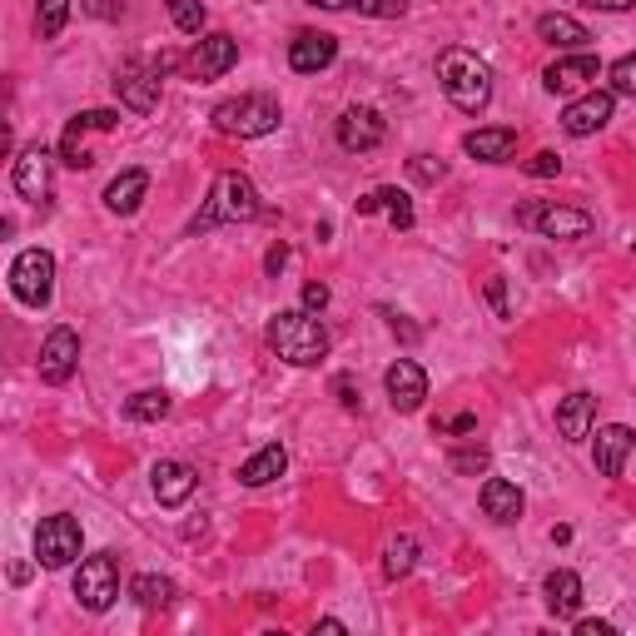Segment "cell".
I'll return each mask as SVG.
<instances>
[{
  "mask_svg": "<svg viewBox=\"0 0 636 636\" xmlns=\"http://www.w3.org/2000/svg\"><path fill=\"white\" fill-rule=\"evenodd\" d=\"M437 80H443V95L453 99L463 115H483L487 99H492V70H487V60H477L473 50H463V45L437 55Z\"/></svg>",
  "mask_w": 636,
  "mask_h": 636,
  "instance_id": "6da1fadb",
  "label": "cell"
},
{
  "mask_svg": "<svg viewBox=\"0 0 636 636\" xmlns=\"http://www.w3.org/2000/svg\"><path fill=\"white\" fill-rule=\"evenodd\" d=\"M268 343H274V353L284 363L314 368L318 358H328V328L314 318V308H284L268 324Z\"/></svg>",
  "mask_w": 636,
  "mask_h": 636,
  "instance_id": "7a4b0ae2",
  "label": "cell"
},
{
  "mask_svg": "<svg viewBox=\"0 0 636 636\" xmlns=\"http://www.w3.org/2000/svg\"><path fill=\"white\" fill-rule=\"evenodd\" d=\"M264 214V204H258V189L248 174H239V169H224V174L214 179V189H209L204 209H199V219L189 229H209V224H244V219H258Z\"/></svg>",
  "mask_w": 636,
  "mask_h": 636,
  "instance_id": "3957f363",
  "label": "cell"
},
{
  "mask_svg": "<svg viewBox=\"0 0 636 636\" xmlns=\"http://www.w3.org/2000/svg\"><path fill=\"white\" fill-rule=\"evenodd\" d=\"M214 129L229 139H258L268 135V129H278V99L274 95H239V99H224V105H214Z\"/></svg>",
  "mask_w": 636,
  "mask_h": 636,
  "instance_id": "277c9868",
  "label": "cell"
},
{
  "mask_svg": "<svg viewBox=\"0 0 636 636\" xmlns=\"http://www.w3.org/2000/svg\"><path fill=\"white\" fill-rule=\"evenodd\" d=\"M10 294L25 308H45L50 294H55V254L50 248H25L10 264Z\"/></svg>",
  "mask_w": 636,
  "mask_h": 636,
  "instance_id": "5b68a950",
  "label": "cell"
},
{
  "mask_svg": "<svg viewBox=\"0 0 636 636\" xmlns=\"http://www.w3.org/2000/svg\"><path fill=\"white\" fill-rule=\"evenodd\" d=\"M517 224L537 229L542 239H582L592 234V214L572 204H556V199H532V204L517 209Z\"/></svg>",
  "mask_w": 636,
  "mask_h": 636,
  "instance_id": "8992f818",
  "label": "cell"
},
{
  "mask_svg": "<svg viewBox=\"0 0 636 636\" xmlns=\"http://www.w3.org/2000/svg\"><path fill=\"white\" fill-rule=\"evenodd\" d=\"M80 547H85V532H80L75 517L55 512L45 517V522L35 527V562L45 566V572H60V566H70L80 556Z\"/></svg>",
  "mask_w": 636,
  "mask_h": 636,
  "instance_id": "52a82bcc",
  "label": "cell"
},
{
  "mask_svg": "<svg viewBox=\"0 0 636 636\" xmlns=\"http://www.w3.org/2000/svg\"><path fill=\"white\" fill-rule=\"evenodd\" d=\"M75 596H80V606H85V612H109V606H115V596H119V562H115V552H95V556H85V562H80Z\"/></svg>",
  "mask_w": 636,
  "mask_h": 636,
  "instance_id": "ba28073f",
  "label": "cell"
},
{
  "mask_svg": "<svg viewBox=\"0 0 636 636\" xmlns=\"http://www.w3.org/2000/svg\"><path fill=\"white\" fill-rule=\"evenodd\" d=\"M115 125H119V109H85V115H75L65 125V135H60V165L89 169L95 165L89 159V135H109Z\"/></svg>",
  "mask_w": 636,
  "mask_h": 636,
  "instance_id": "9c48e42d",
  "label": "cell"
},
{
  "mask_svg": "<svg viewBox=\"0 0 636 636\" xmlns=\"http://www.w3.org/2000/svg\"><path fill=\"white\" fill-rule=\"evenodd\" d=\"M234 65H239V40H234V35H224V30L204 35L194 50H189V60H184L189 80H199V85H209V80L229 75Z\"/></svg>",
  "mask_w": 636,
  "mask_h": 636,
  "instance_id": "30bf717a",
  "label": "cell"
},
{
  "mask_svg": "<svg viewBox=\"0 0 636 636\" xmlns=\"http://www.w3.org/2000/svg\"><path fill=\"white\" fill-rule=\"evenodd\" d=\"M115 95L125 109L135 115H149L159 105V65H145V60H125L115 70Z\"/></svg>",
  "mask_w": 636,
  "mask_h": 636,
  "instance_id": "8fae6325",
  "label": "cell"
},
{
  "mask_svg": "<svg viewBox=\"0 0 636 636\" xmlns=\"http://www.w3.org/2000/svg\"><path fill=\"white\" fill-rule=\"evenodd\" d=\"M612 109H616V95H612V89H586V95H576L572 105L562 109V129H566L572 139H586V135H596V129H606Z\"/></svg>",
  "mask_w": 636,
  "mask_h": 636,
  "instance_id": "7c38bea8",
  "label": "cell"
},
{
  "mask_svg": "<svg viewBox=\"0 0 636 636\" xmlns=\"http://www.w3.org/2000/svg\"><path fill=\"white\" fill-rule=\"evenodd\" d=\"M383 139H388V125H383V115H378V109L353 105V109H343V115H338V145H343L348 155H368V149H378Z\"/></svg>",
  "mask_w": 636,
  "mask_h": 636,
  "instance_id": "4fadbf2b",
  "label": "cell"
},
{
  "mask_svg": "<svg viewBox=\"0 0 636 636\" xmlns=\"http://www.w3.org/2000/svg\"><path fill=\"white\" fill-rule=\"evenodd\" d=\"M596 75H602L596 55H586V50H572V55H562V60H552V65H547L542 85L552 89V95H586Z\"/></svg>",
  "mask_w": 636,
  "mask_h": 636,
  "instance_id": "5bb4252c",
  "label": "cell"
},
{
  "mask_svg": "<svg viewBox=\"0 0 636 636\" xmlns=\"http://www.w3.org/2000/svg\"><path fill=\"white\" fill-rule=\"evenodd\" d=\"M75 363H80V333L75 328H50L45 348H40V378H45L50 388H60V383H70Z\"/></svg>",
  "mask_w": 636,
  "mask_h": 636,
  "instance_id": "9a60e30c",
  "label": "cell"
},
{
  "mask_svg": "<svg viewBox=\"0 0 636 636\" xmlns=\"http://www.w3.org/2000/svg\"><path fill=\"white\" fill-rule=\"evenodd\" d=\"M10 184H15L20 199H30V204H45V199H50V149L45 145L20 149L15 169H10Z\"/></svg>",
  "mask_w": 636,
  "mask_h": 636,
  "instance_id": "2e32d148",
  "label": "cell"
},
{
  "mask_svg": "<svg viewBox=\"0 0 636 636\" xmlns=\"http://www.w3.org/2000/svg\"><path fill=\"white\" fill-rule=\"evenodd\" d=\"M383 388H388V403H393L398 413H417L427 398V373L413 363V358H398V363L383 373Z\"/></svg>",
  "mask_w": 636,
  "mask_h": 636,
  "instance_id": "e0dca14e",
  "label": "cell"
},
{
  "mask_svg": "<svg viewBox=\"0 0 636 636\" xmlns=\"http://www.w3.org/2000/svg\"><path fill=\"white\" fill-rule=\"evenodd\" d=\"M632 447H636V433H632L626 423L596 427V447H592L596 473H602V477H622V467H626V457H632Z\"/></svg>",
  "mask_w": 636,
  "mask_h": 636,
  "instance_id": "ac0fdd59",
  "label": "cell"
},
{
  "mask_svg": "<svg viewBox=\"0 0 636 636\" xmlns=\"http://www.w3.org/2000/svg\"><path fill=\"white\" fill-rule=\"evenodd\" d=\"M338 55V40L328 35V30H304V35H294V45H288V65L298 70V75H318V70H328Z\"/></svg>",
  "mask_w": 636,
  "mask_h": 636,
  "instance_id": "d6986e66",
  "label": "cell"
},
{
  "mask_svg": "<svg viewBox=\"0 0 636 636\" xmlns=\"http://www.w3.org/2000/svg\"><path fill=\"white\" fill-rule=\"evenodd\" d=\"M592 423H596V398L592 393H566L562 403H556V433H562L566 443L592 437Z\"/></svg>",
  "mask_w": 636,
  "mask_h": 636,
  "instance_id": "ffe728a7",
  "label": "cell"
},
{
  "mask_svg": "<svg viewBox=\"0 0 636 636\" xmlns=\"http://www.w3.org/2000/svg\"><path fill=\"white\" fill-rule=\"evenodd\" d=\"M463 149H467V155H473V159H483V165H502V159L517 149V129H512V125L473 129V135L463 139Z\"/></svg>",
  "mask_w": 636,
  "mask_h": 636,
  "instance_id": "44dd1931",
  "label": "cell"
},
{
  "mask_svg": "<svg viewBox=\"0 0 636 636\" xmlns=\"http://www.w3.org/2000/svg\"><path fill=\"white\" fill-rule=\"evenodd\" d=\"M155 497H159V507H179V502H189V492H194V467L189 463H159L155 473Z\"/></svg>",
  "mask_w": 636,
  "mask_h": 636,
  "instance_id": "7402d4cb",
  "label": "cell"
},
{
  "mask_svg": "<svg viewBox=\"0 0 636 636\" xmlns=\"http://www.w3.org/2000/svg\"><path fill=\"white\" fill-rule=\"evenodd\" d=\"M358 214H388L393 219V229H413V199L403 194V189H393V184H383V189H373V194H363L358 199Z\"/></svg>",
  "mask_w": 636,
  "mask_h": 636,
  "instance_id": "603a6c76",
  "label": "cell"
},
{
  "mask_svg": "<svg viewBox=\"0 0 636 636\" xmlns=\"http://www.w3.org/2000/svg\"><path fill=\"white\" fill-rule=\"evenodd\" d=\"M145 194H149V174H145V169H125L119 179H109L105 209H109V214H135V209L145 204Z\"/></svg>",
  "mask_w": 636,
  "mask_h": 636,
  "instance_id": "cb8c5ba5",
  "label": "cell"
},
{
  "mask_svg": "<svg viewBox=\"0 0 636 636\" xmlns=\"http://www.w3.org/2000/svg\"><path fill=\"white\" fill-rule=\"evenodd\" d=\"M537 40H547V45H556V50H582L592 35H586L582 20L562 15V10H547V15L537 20Z\"/></svg>",
  "mask_w": 636,
  "mask_h": 636,
  "instance_id": "d4e9b609",
  "label": "cell"
},
{
  "mask_svg": "<svg viewBox=\"0 0 636 636\" xmlns=\"http://www.w3.org/2000/svg\"><path fill=\"white\" fill-rule=\"evenodd\" d=\"M542 592H547V612L552 616H576V606H582V576L556 566V572L542 582Z\"/></svg>",
  "mask_w": 636,
  "mask_h": 636,
  "instance_id": "484cf974",
  "label": "cell"
},
{
  "mask_svg": "<svg viewBox=\"0 0 636 636\" xmlns=\"http://www.w3.org/2000/svg\"><path fill=\"white\" fill-rule=\"evenodd\" d=\"M483 512L492 517V522H517L522 517V492H517L507 477H487L483 483Z\"/></svg>",
  "mask_w": 636,
  "mask_h": 636,
  "instance_id": "4316f807",
  "label": "cell"
},
{
  "mask_svg": "<svg viewBox=\"0 0 636 636\" xmlns=\"http://www.w3.org/2000/svg\"><path fill=\"white\" fill-rule=\"evenodd\" d=\"M284 467H288V453L278 443H268V447H258L244 467H239V483H244V487H264V483H274V477H284Z\"/></svg>",
  "mask_w": 636,
  "mask_h": 636,
  "instance_id": "83f0119b",
  "label": "cell"
},
{
  "mask_svg": "<svg viewBox=\"0 0 636 636\" xmlns=\"http://www.w3.org/2000/svg\"><path fill=\"white\" fill-rule=\"evenodd\" d=\"M129 596H135L145 612H159V606L174 602V582H169V576L145 572V576H135V582H129Z\"/></svg>",
  "mask_w": 636,
  "mask_h": 636,
  "instance_id": "f1b7e54d",
  "label": "cell"
},
{
  "mask_svg": "<svg viewBox=\"0 0 636 636\" xmlns=\"http://www.w3.org/2000/svg\"><path fill=\"white\" fill-rule=\"evenodd\" d=\"M417 562V542L413 537H393V542L383 547V576L388 582H398V576H407Z\"/></svg>",
  "mask_w": 636,
  "mask_h": 636,
  "instance_id": "f546056e",
  "label": "cell"
},
{
  "mask_svg": "<svg viewBox=\"0 0 636 636\" xmlns=\"http://www.w3.org/2000/svg\"><path fill=\"white\" fill-rule=\"evenodd\" d=\"M125 413L135 417V423H159V417L169 413V393L165 388H145V393H135L125 403Z\"/></svg>",
  "mask_w": 636,
  "mask_h": 636,
  "instance_id": "4dcf8cb0",
  "label": "cell"
},
{
  "mask_svg": "<svg viewBox=\"0 0 636 636\" xmlns=\"http://www.w3.org/2000/svg\"><path fill=\"white\" fill-rule=\"evenodd\" d=\"M70 20V0H40L35 6V35L40 40H55Z\"/></svg>",
  "mask_w": 636,
  "mask_h": 636,
  "instance_id": "1f68e13d",
  "label": "cell"
},
{
  "mask_svg": "<svg viewBox=\"0 0 636 636\" xmlns=\"http://www.w3.org/2000/svg\"><path fill=\"white\" fill-rule=\"evenodd\" d=\"M169 20H174L184 35H199V30H204V6H199V0H169Z\"/></svg>",
  "mask_w": 636,
  "mask_h": 636,
  "instance_id": "d6a6232c",
  "label": "cell"
},
{
  "mask_svg": "<svg viewBox=\"0 0 636 636\" xmlns=\"http://www.w3.org/2000/svg\"><path fill=\"white\" fill-rule=\"evenodd\" d=\"M606 80H612V95H632L636 99V55H622L612 70H606Z\"/></svg>",
  "mask_w": 636,
  "mask_h": 636,
  "instance_id": "836d02e7",
  "label": "cell"
},
{
  "mask_svg": "<svg viewBox=\"0 0 636 636\" xmlns=\"http://www.w3.org/2000/svg\"><path fill=\"white\" fill-rule=\"evenodd\" d=\"M453 473H467V477H477V473H487V447H457L453 457Z\"/></svg>",
  "mask_w": 636,
  "mask_h": 636,
  "instance_id": "e575fe53",
  "label": "cell"
},
{
  "mask_svg": "<svg viewBox=\"0 0 636 636\" xmlns=\"http://www.w3.org/2000/svg\"><path fill=\"white\" fill-rule=\"evenodd\" d=\"M407 169H413L417 184H437V179L447 174V165H443V159H433V155H413V159H407Z\"/></svg>",
  "mask_w": 636,
  "mask_h": 636,
  "instance_id": "d590c367",
  "label": "cell"
},
{
  "mask_svg": "<svg viewBox=\"0 0 636 636\" xmlns=\"http://www.w3.org/2000/svg\"><path fill=\"white\" fill-rule=\"evenodd\" d=\"M363 15H373V20H398L407 10V0H353Z\"/></svg>",
  "mask_w": 636,
  "mask_h": 636,
  "instance_id": "8d00e7d4",
  "label": "cell"
},
{
  "mask_svg": "<svg viewBox=\"0 0 636 636\" xmlns=\"http://www.w3.org/2000/svg\"><path fill=\"white\" fill-rule=\"evenodd\" d=\"M487 304H492L497 318H512V304H507V278H502V274L487 278Z\"/></svg>",
  "mask_w": 636,
  "mask_h": 636,
  "instance_id": "74e56055",
  "label": "cell"
},
{
  "mask_svg": "<svg viewBox=\"0 0 636 636\" xmlns=\"http://www.w3.org/2000/svg\"><path fill=\"white\" fill-rule=\"evenodd\" d=\"M556 169H562V159H556L552 149H542V155H532V159H527V174H532V179H552Z\"/></svg>",
  "mask_w": 636,
  "mask_h": 636,
  "instance_id": "f35d334b",
  "label": "cell"
},
{
  "mask_svg": "<svg viewBox=\"0 0 636 636\" xmlns=\"http://www.w3.org/2000/svg\"><path fill=\"white\" fill-rule=\"evenodd\" d=\"M304 308L324 314V308H328V284H304Z\"/></svg>",
  "mask_w": 636,
  "mask_h": 636,
  "instance_id": "ab89813d",
  "label": "cell"
},
{
  "mask_svg": "<svg viewBox=\"0 0 636 636\" xmlns=\"http://www.w3.org/2000/svg\"><path fill=\"white\" fill-rule=\"evenodd\" d=\"M333 393H338V403H343V407H358V403H363V398H358V388H353V378H333Z\"/></svg>",
  "mask_w": 636,
  "mask_h": 636,
  "instance_id": "60d3db41",
  "label": "cell"
},
{
  "mask_svg": "<svg viewBox=\"0 0 636 636\" xmlns=\"http://www.w3.org/2000/svg\"><path fill=\"white\" fill-rule=\"evenodd\" d=\"M473 427H477L473 413H457V417H447V423H437V433H473Z\"/></svg>",
  "mask_w": 636,
  "mask_h": 636,
  "instance_id": "b9f144b4",
  "label": "cell"
},
{
  "mask_svg": "<svg viewBox=\"0 0 636 636\" xmlns=\"http://www.w3.org/2000/svg\"><path fill=\"white\" fill-rule=\"evenodd\" d=\"M576 636H612V622H576Z\"/></svg>",
  "mask_w": 636,
  "mask_h": 636,
  "instance_id": "7bdbcfd3",
  "label": "cell"
},
{
  "mask_svg": "<svg viewBox=\"0 0 636 636\" xmlns=\"http://www.w3.org/2000/svg\"><path fill=\"white\" fill-rule=\"evenodd\" d=\"M284 264H288V248H284V244H274V248H268V274H278Z\"/></svg>",
  "mask_w": 636,
  "mask_h": 636,
  "instance_id": "ee69618b",
  "label": "cell"
},
{
  "mask_svg": "<svg viewBox=\"0 0 636 636\" xmlns=\"http://www.w3.org/2000/svg\"><path fill=\"white\" fill-rule=\"evenodd\" d=\"M592 10H626V6H636V0H586Z\"/></svg>",
  "mask_w": 636,
  "mask_h": 636,
  "instance_id": "f6af8a7d",
  "label": "cell"
},
{
  "mask_svg": "<svg viewBox=\"0 0 636 636\" xmlns=\"http://www.w3.org/2000/svg\"><path fill=\"white\" fill-rule=\"evenodd\" d=\"M308 6H318V10H343V6H353V0H308Z\"/></svg>",
  "mask_w": 636,
  "mask_h": 636,
  "instance_id": "bcb514c9",
  "label": "cell"
}]
</instances>
